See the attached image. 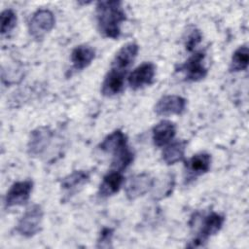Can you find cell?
<instances>
[{"label": "cell", "mask_w": 249, "mask_h": 249, "mask_svg": "<svg viewBox=\"0 0 249 249\" xmlns=\"http://www.w3.org/2000/svg\"><path fill=\"white\" fill-rule=\"evenodd\" d=\"M125 134L117 129L107 135L99 145V149L113 155L112 167L115 170L123 171L133 161L134 154L127 147Z\"/></svg>", "instance_id": "obj_2"}, {"label": "cell", "mask_w": 249, "mask_h": 249, "mask_svg": "<svg viewBox=\"0 0 249 249\" xmlns=\"http://www.w3.org/2000/svg\"><path fill=\"white\" fill-rule=\"evenodd\" d=\"M201 38H202V35L198 29H196V28L191 29L188 32L185 40L186 49L190 52L193 51L196 47V45L201 41Z\"/></svg>", "instance_id": "obj_24"}, {"label": "cell", "mask_w": 249, "mask_h": 249, "mask_svg": "<svg viewBox=\"0 0 249 249\" xmlns=\"http://www.w3.org/2000/svg\"><path fill=\"white\" fill-rule=\"evenodd\" d=\"M187 141H176L167 145L162 151L161 158L166 164H174L184 159Z\"/></svg>", "instance_id": "obj_19"}, {"label": "cell", "mask_w": 249, "mask_h": 249, "mask_svg": "<svg viewBox=\"0 0 249 249\" xmlns=\"http://www.w3.org/2000/svg\"><path fill=\"white\" fill-rule=\"evenodd\" d=\"M124 183V176L121 171L112 170L108 172L102 179L98 189L100 197H109L117 194Z\"/></svg>", "instance_id": "obj_16"}, {"label": "cell", "mask_w": 249, "mask_h": 249, "mask_svg": "<svg viewBox=\"0 0 249 249\" xmlns=\"http://www.w3.org/2000/svg\"><path fill=\"white\" fill-rule=\"evenodd\" d=\"M53 131L49 126H40L30 133L27 144L28 154L32 157L42 156L50 146Z\"/></svg>", "instance_id": "obj_6"}, {"label": "cell", "mask_w": 249, "mask_h": 249, "mask_svg": "<svg viewBox=\"0 0 249 249\" xmlns=\"http://www.w3.org/2000/svg\"><path fill=\"white\" fill-rule=\"evenodd\" d=\"M224 222L225 218L221 214L212 212L206 215L201 221L197 235L193 241L191 247L203 246V244L208 240L209 237L216 234L222 229Z\"/></svg>", "instance_id": "obj_5"}, {"label": "cell", "mask_w": 249, "mask_h": 249, "mask_svg": "<svg viewBox=\"0 0 249 249\" xmlns=\"http://www.w3.org/2000/svg\"><path fill=\"white\" fill-rule=\"evenodd\" d=\"M186 99L179 95H164L157 102L155 112L159 116L181 115L186 109Z\"/></svg>", "instance_id": "obj_10"}, {"label": "cell", "mask_w": 249, "mask_h": 249, "mask_svg": "<svg viewBox=\"0 0 249 249\" xmlns=\"http://www.w3.org/2000/svg\"><path fill=\"white\" fill-rule=\"evenodd\" d=\"M204 56V53L196 52L190 56L182 66H180V70L185 72L188 81L196 82L206 76L207 69L203 64Z\"/></svg>", "instance_id": "obj_9"}, {"label": "cell", "mask_w": 249, "mask_h": 249, "mask_svg": "<svg viewBox=\"0 0 249 249\" xmlns=\"http://www.w3.org/2000/svg\"><path fill=\"white\" fill-rule=\"evenodd\" d=\"M155 179L146 172L131 176L125 185V196L128 200H134L144 196L154 186Z\"/></svg>", "instance_id": "obj_7"}, {"label": "cell", "mask_w": 249, "mask_h": 249, "mask_svg": "<svg viewBox=\"0 0 249 249\" xmlns=\"http://www.w3.org/2000/svg\"><path fill=\"white\" fill-rule=\"evenodd\" d=\"M125 19L121 1H99L96 4L97 26L104 37L117 39L121 34V25Z\"/></svg>", "instance_id": "obj_1"}, {"label": "cell", "mask_w": 249, "mask_h": 249, "mask_svg": "<svg viewBox=\"0 0 249 249\" xmlns=\"http://www.w3.org/2000/svg\"><path fill=\"white\" fill-rule=\"evenodd\" d=\"M249 62V53L247 46H240L236 49L231 56L230 70L231 72H238L247 69Z\"/></svg>", "instance_id": "obj_21"}, {"label": "cell", "mask_w": 249, "mask_h": 249, "mask_svg": "<svg viewBox=\"0 0 249 249\" xmlns=\"http://www.w3.org/2000/svg\"><path fill=\"white\" fill-rule=\"evenodd\" d=\"M43 215V209L39 204L32 205L19 219L16 228L17 232L25 237L34 236L41 230Z\"/></svg>", "instance_id": "obj_3"}, {"label": "cell", "mask_w": 249, "mask_h": 249, "mask_svg": "<svg viewBox=\"0 0 249 249\" xmlns=\"http://www.w3.org/2000/svg\"><path fill=\"white\" fill-rule=\"evenodd\" d=\"M95 56V51L88 45L77 46L71 53V61L73 68L76 70H83L87 68Z\"/></svg>", "instance_id": "obj_18"}, {"label": "cell", "mask_w": 249, "mask_h": 249, "mask_svg": "<svg viewBox=\"0 0 249 249\" xmlns=\"http://www.w3.org/2000/svg\"><path fill=\"white\" fill-rule=\"evenodd\" d=\"M211 156L207 153H198L190 158L185 164L187 173L186 180L195 179L196 177L206 173L210 169Z\"/></svg>", "instance_id": "obj_12"}, {"label": "cell", "mask_w": 249, "mask_h": 249, "mask_svg": "<svg viewBox=\"0 0 249 249\" xmlns=\"http://www.w3.org/2000/svg\"><path fill=\"white\" fill-rule=\"evenodd\" d=\"M114 234V230L111 228H103L99 233L97 239V248H109L112 247V238Z\"/></svg>", "instance_id": "obj_23"}, {"label": "cell", "mask_w": 249, "mask_h": 249, "mask_svg": "<svg viewBox=\"0 0 249 249\" xmlns=\"http://www.w3.org/2000/svg\"><path fill=\"white\" fill-rule=\"evenodd\" d=\"M125 71L111 68L106 74L102 87L101 92L105 96H113L120 93L124 89Z\"/></svg>", "instance_id": "obj_13"}, {"label": "cell", "mask_w": 249, "mask_h": 249, "mask_svg": "<svg viewBox=\"0 0 249 249\" xmlns=\"http://www.w3.org/2000/svg\"><path fill=\"white\" fill-rule=\"evenodd\" d=\"M55 18L52 11L39 9L31 17L28 23L30 35L35 39H42L54 26Z\"/></svg>", "instance_id": "obj_4"}, {"label": "cell", "mask_w": 249, "mask_h": 249, "mask_svg": "<svg viewBox=\"0 0 249 249\" xmlns=\"http://www.w3.org/2000/svg\"><path fill=\"white\" fill-rule=\"evenodd\" d=\"M139 47L135 43H127L123 46L116 53L111 68H115L118 70L125 71L132 64L135 57L137 56Z\"/></svg>", "instance_id": "obj_14"}, {"label": "cell", "mask_w": 249, "mask_h": 249, "mask_svg": "<svg viewBox=\"0 0 249 249\" xmlns=\"http://www.w3.org/2000/svg\"><path fill=\"white\" fill-rule=\"evenodd\" d=\"M33 189V182L31 180H24L16 182L12 185L10 190L7 192L5 197V206L13 207L25 204Z\"/></svg>", "instance_id": "obj_8"}, {"label": "cell", "mask_w": 249, "mask_h": 249, "mask_svg": "<svg viewBox=\"0 0 249 249\" xmlns=\"http://www.w3.org/2000/svg\"><path fill=\"white\" fill-rule=\"evenodd\" d=\"M175 178L173 174H166L161 180L159 181L158 185L154 182L153 190V198L155 200H160L169 196L174 188Z\"/></svg>", "instance_id": "obj_20"}, {"label": "cell", "mask_w": 249, "mask_h": 249, "mask_svg": "<svg viewBox=\"0 0 249 249\" xmlns=\"http://www.w3.org/2000/svg\"><path fill=\"white\" fill-rule=\"evenodd\" d=\"M156 66L152 62H144L136 67L128 76V84L132 89H140L153 83Z\"/></svg>", "instance_id": "obj_11"}, {"label": "cell", "mask_w": 249, "mask_h": 249, "mask_svg": "<svg viewBox=\"0 0 249 249\" xmlns=\"http://www.w3.org/2000/svg\"><path fill=\"white\" fill-rule=\"evenodd\" d=\"M90 175L85 170H76L71 174L65 176L61 180V189L68 196H73L79 192L85 185L89 183Z\"/></svg>", "instance_id": "obj_15"}, {"label": "cell", "mask_w": 249, "mask_h": 249, "mask_svg": "<svg viewBox=\"0 0 249 249\" xmlns=\"http://www.w3.org/2000/svg\"><path fill=\"white\" fill-rule=\"evenodd\" d=\"M17 24V15L12 9H7L1 13V34L5 35L12 31Z\"/></svg>", "instance_id": "obj_22"}, {"label": "cell", "mask_w": 249, "mask_h": 249, "mask_svg": "<svg viewBox=\"0 0 249 249\" xmlns=\"http://www.w3.org/2000/svg\"><path fill=\"white\" fill-rule=\"evenodd\" d=\"M176 133L175 124L167 120L157 124L153 128V141L157 147L165 146L173 139Z\"/></svg>", "instance_id": "obj_17"}]
</instances>
